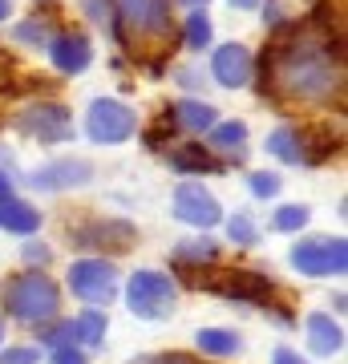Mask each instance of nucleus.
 <instances>
[{
    "instance_id": "nucleus-1",
    "label": "nucleus",
    "mask_w": 348,
    "mask_h": 364,
    "mask_svg": "<svg viewBox=\"0 0 348 364\" xmlns=\"http://www.w3.org/2000/svg\"><path fill=\"white\" fill-rule=\"evenodd\" d=\"M268 81L271 90H280L300 105H324L344 85V65H340V53L328 41V33L304 28L271 53V61L263 65V85Z\"/></svg>"
},
{
    "instance_id": "nucleus-2",
    "label": "nucleus",
    "mask_w": 348,
    "mask_h": 364,
    "mask_svg": "<svg viewBox=\"0 0 348 364\" xmlns=\"http://www.w3.org/2000/svg\"><path fill=\"white\" fill-rule=\"evenodd\" d=\"M114 28L126 45H158L174 33V0H114Z\"/></svg>"
},
{
    "instance_id": "nucleus-3",
    "label": "nucleus",
    "mask_w": 348,
    "mask_h": 364,
    "mask_svg": "<svg viewBox=\"0 0 348 364\" xmlns=\"http://www.w3.org/2000/svg\"><path fill=\"white\" fill-rule=\"evenodd\" d=\"M57 308H61V291L41 272L16 275L4 287V312L13 320H21V324H49L57 316Z\"/></svg>"
},
{
    "instance_id": "nucleus-4",
    "label": "nucleus",
    "mask_w": 348,
    "mask_h": 364,
    "mask_svg": "<svg viewBox=\"0 0 348 364\" xmlns=\"http://www.w3.org/2000/svg\"><path fill=\"white\" fill-rule=\"evenodd\" d=\"M174 279L162 272H134L126 284V304L138 320H167L174 312Z\"/></svg>"
},
{
    "instance_id": "nucleus-5",
    "label": "nucleus",
    "mask_w": 348,
    "mask_h": 364,
    "mask_svg": "<svg viewBox=\"0 0 348 364\" xmlns=\"http://www.w3.org/2000/svg\"><path fill=\"white\" fill-rule=\"evenodd\" d=\"M134 126H138L134 109L114 102V97H97V102L90 105V114H85V130H90L93 142H102V146L126 142L130 134H134Z\"/></svg>"
},
{
    "instance_id": "nucleus-6",
    "label": "nucleus",
    "mask_w": 348,
    "mask_h": 364,
    "mask_svg": "<svg viewBox=\"0 0 348 364\" xmlns=\"http://www.w3.org/2000/svg\"><path fill=\"white\" fill-rule=\"evenodd\" d=\"M69 291L85 304H110L117 296V267L110 259H78L69 267Z\"/></svg>"
},
{
    "instance_id": "nucleus-7",
    "label": "nucleus",
    "mask_w": 348,
    "mask_h": 364,
    "mask_svg": "<svg viewBox=\"0 0 348 364\" xmlns=\"http://www.w3.org/2000/svg\"><path fill=\"white\" fill-rule=\"evenodd\" d=\"M194 287H206V291H215L223 299H239V304H259V308H268V299L275 296V284L263 279L255 272H223V275H211V279H191Z\"/></svg>"
},
{
    "instance_id": "nucleus-8",
    "label": "nucleus",
    "mask_w": 348,
    "mask_h": 364,
    "mask_svg": "<svg viewBox=\"0 0 348 364\" xmlns=\"http://www.w3.org/2000/svg\"><path fill=\"white\" fill-rule=\"evenodd\" d=\"M292 267L300 275H344L348 243L344 239H308L292 247Z\"/></svg>"
},
{
    "instance_id": "nucleus-9",
    "label": "nucleus",
    "mask_w": 348,
    "mask_h": 364,
    "mask_svg": "<svg viewBox=\"0 0 348 364\" xmlns=\"http://www.w3.org/2000/svg\"><path fill=\"white\" fill-rule=\"evenodd\" d=\"M16 130L37 138V142L53 146V142H65L73 138V122H69V109L57 102H41V105H28L16 114Z\"/></svg>"
},
{
    "instance_id": "nucleus-10",
    "label": "nucleus",
    "mask_w": 348,
    "mask_h": 364,
    "mask_svg": "<svg viewBox=\"0 0 348 364\" xmlns=\"http://www.w3.org/2000/svg\"><path fill=\"white\" fill-rule=\"evenodd\" d=\"M174 215L182 223H191V227H215L223 219V207L203 182H182L174 191Z\"/></svg>"
},
{
    "instance_id": "nucleus-11",
    "label": "nucleus",
    "mask_w": 348,
    "mask_h": 364,
    "mask_svg": "<svg viewBox=\"0 0 348 364\" xmlns=\"http://www.w3.org/2000/svg\"><path fill=\"white\" fill-rule=\"evenodd\" d=\"M73 235V243L81 247H110V251H126L134 243V227L126 219H93L90 227H78Z\"/></svg>"
},
{
    "instance_id": "nucleus-12",
    "label": "nucleus",
    "mask_w": 348,
    "mask_h": 364,
    "mask_svg": "<svg viewBox=\"0 0 348 364\" xmlns=\"http://www.w3.org/2000/svg\"><path fill=\"white\" fill-rule=\"evenodd\" d=\"M93 178V166L85 158H61V162H49V166L33 170V186L37 191H65V186H81V182Z\"/></svg>"
},
{
    "instance_id": "nucleus-13",
    "label": "nucleus",
    "mask_w": 348,
    "mask_h": 364,
    "mask_svg": "<svg viewBox=\"0 0 348 364\" xmlns=\"http://www.w3.org/2000/svg\"><path fill=\"white\" fill-rule=\"evenodd\" d=\"M211 73H215L219 85L239 90V85L251 81V53H247L243 45H219L215 57H211Z\"/></svg>"
},
{
    "instance_id": "nucleus-14",
    "label": "nucleus",
    "mask_w": 348,
    "mask_h": 364,
    "mask_svg": "<svg viewBox=\"0 0 348 364\" xmlns=\"http://www.w3.org/2000/svg\"><path fill=\"white\" fill-rule=\"evenodd\" d=\"M49 57L61 73H85L93 61V49L81 33H61V37L49 41Z\"/></svg>"
},
{
    "instance_id": "nucleus-15",
    "label": "nucleus",
    "mask_w": 348,
    "mask_h": 364,
    "mask_svg": "<svg viewBox=\"0 0 348 364\" xmlns=\"http://www.w3.org/2000/svg\"><path fill=\"white\" fill-rule=\"evenodd\" d=\"M41 227V210L21 198H0V231L9 235H33Z\"/></svg>"
},
{
    "instance_id": "nucleus-16",
    "label": "nucleus",
    "mask_w": 348,
    "mask_h": 364,
    "mask_svg": "<svg viewBox=\"0 0 348 364\" xmlns=\"http://www.w3.org/2000/svg\"><path fill=\"white\" fill-rule=\"evenodd\" d=\"M308 344L316 356H332V352H340V344H344V332H340V324H332V316H308Z\"/></svg>"
},
{
    "instance_id": "nucleus-17",
    "label": "nucleus",
    "mask_w": 348,
    "mask_h": 364,
    "mask_svg": "<svg viewBox=\"0 0 348 364\" xmlns=\"http://www.w3.org/2000/svg\"><path fill=\"white\" fill-rule=\"evenodd\" d=\"M194 344L203 352H211V356H235V352L243 348V340L235 336V332H227V328H199Z\"/></svg>"
},
{
    "instance_id": "nucleus-18",
    "label": "nucleus",
    "mask_w": 348,
    "mask_h": 364,
    "mask_svg": "<svg viewBox=\"0 0 348 364\" xmlns=\"http://www.w3.org/2000/svg\"><path fill=\"white\" fill-rule=\"evenodd\" d=\"M105 340V316L102 312H81L73 320V344H85V348H102Z\"/></svg>"
},
{
    "instance_id": "nucleus-19",
    "label": "nucleus",
    "mask_w": 348,
    "mask_h": 364,
    "mask_svg": "<svg viewBox=\"0 0 348 364\" xmlns=\"http://www.w3.org/2000/svg\"><path fill=\"white\" fill-rule=\"evenodd\" d=\"M247 142V126L243 122H219V126H211V146H215V150H231L235 158H243V150H239V146Z\"/></svg>"
},
{
    "instance_id": "nucleus-20",
    "label": "nucleus",
    "mask_w": 348,
    "mask_h": 364,
    "mask_svg": "<svg viewBox=\"0 0 348 364\" xmlns=\"http://www.w3.org/2000/svg\"><path fill=\"white\" fill-rule=\"evenodd\" d=\"M170 166L182 170V174H203V170H215L219 162L206 154L203 146H182V150H174V154H170Z\"/></svg>"
},
{
    "instance_id": "nucleus-21",
    "label": "nucleus",
    "mask_w": 348,
    "mask_h": 364,
    "mask_svg": "<svg viewBox=\"0 0 348 364\" xmlns=\"http://www.w3.org/2000/svg\"><path fill=\"white\" fill-rule=\"evenodd\" d=\"M268 150L280 158V162H288V166L304 162V150H300V134L296 130H271L268 134Z\"/></svg>"
},
{
    "instance_id": "nucleus-22",
    "label": "nucleus",
    "mask_w": 348,
    "mask_h": 364,
    "mask_svg": "<svg viewBox=\"0 0 348 364\" xmlns=\"http://www.w3.org/2000/svg\"><path fill=\"white\" fill-rule=\"evenodd\" d=\"M174 117H179L186 130H211L219 114H215L206 102H179V105H174Z\"/></svg>"
},
{
    "instance_id": "nucleus-23",
    "label": "nucleus",
    "mask_w": 348,
    "mask_h": 364,
    "mask_svg": "<svg viewBox=\"0 0 348 364\" xmlns=\"http://www.w3.org/2000/svg\"><path fill=\"white\" fill-rule=\"evenodd\" d=\"M174 259L179 263H215L219 259V243H211V239H186V243H179L174 247Z\"/></svg>"
},
{
    "instance_id": "nucleus-24",
    "label": "nucleus",
    "mask_w": 348,
    "mask_h": 364,
    "mask_svg": "<svg viewBox=\"0 0 348 364\" xmlns=\"http://www.w3.org/2000/svg\"><path fill=\"white\" fill-rule=\"evenodd\" d=\"M227 235H231L235 247H255V243H259V227L251 223L247 210H235L231 219H227Z\"/></svg>"
},
{
    "instance_id": "nucleus-25",
    "label": "nucleus",
    "mask_w": 348,
    "mask_h": 364,
    "mask_svg": "<svg viewBox=\"0 0 348 364\" xmlns=\"http://www.w3.org/2000/svg\"><path fill=\"white\" fill-rule=\"evenodd\" d=\"M186 45H191L194 53H203L206 45H211V21H206L203 9H194V13L186 16Z\"/></svg>"
},
{
    "instance_id": "nucleus-26",
    "label": "nucleus",
    "mask_w": 348,
    "mask_h": 364,
    "mask_svg": "<svg viewBox=\"0 0 348 364\" xmlns=\"http://www.w3.org/2000/svg\"><path fill=\"white\" fill-rule=\"evenodd\" d=\"M312 219L308 207H300V203H288V207L275 210V231H300L304 223Z\"/></svg>"
},
{
    "instance_id": "nucleus-27",
    "label": "nucleus",
    "mask_w": 348,
    "mask_h": 364,
    "mask_svg": "<svg viewBox=\"0 0 348 364\" xmlns=\"http://www.w3.org/2000/svg\"><path fill=\"white\" fill-rule=\"evenodd\" d=\"M41 344H49V348H69L73 344V320H61V324H53L41 332Z\"/></svg>"
},
{
    "instance_id": "nucleus-28",
    "label": "nucleus",
    "mask_w": 348,
    "mask_h": 364,
    "mask_svg": "<svg viewBox=\"0 0 348 364\" xmlns=\"http://www.w3.org/2000/svg\"><path fill=\"white\" fill-rule=\"evenodd\" d=\"M247 182H251V195H255V198H275V195H280V178L268 174V170H255Z\"/></svg>"
},
{
    "instance_id": "nucleus-29",
    "label": "nucleus",
    "mask_w": 348,
    "mask_h": 364,
    "mask_svg": "<svg viewBox=\"0 0 348 364\" xmlns=\"http://www.w3.org/2000/svg\"><path fill=\"white\" fill-rule=\"evenodd\" d=\"M41 360V348L33 344H21V348H4L0 352V364H37Z\"/></svg>"
},
{
    "instance_id": "nucleus-30",
    "label": "nucleus",
    "mask_w": 348,
    "mask_h": 364,
    "mask_svg": "<svg viewBox=\"0 0 348 364\" xmlns=\"http://www.w3.org/2000/svg\"><path fill=\"white\" fill-rule=\"evenodd\" d=\"M13 37L16 41H33V45H49V28L41 25V21H28V25H16Z\"/></svg>"
},
{
    "instance_id": "nucleus-31",
    "label": "nucleus",
    "mask_w": 348,
    "mask_h": 364,
    "mask_svg": "<svg viewBox=\"0 0 348 364\" xmlns=\"http://www.w3.org/2000/svg\"><path fill=\"white\" fill-rule=\"evenodd\" d=\"M53 364H90V360H85V352L69 344V348H53Z\"/></svg>"
},
{
    "instance_id": "nucleus-32",
    "label": "nucleus",
    "mask_w": 348,
    "mask_h": 364,
    "mask_svg": "<svg viewBox=\"0 0 348 364\" xmlns=\"http://www.w3.org/2000/svg\"><path fill=\"white\" fill-rule=\"evenodd\" d=\"M25 259L45 267V263H49V247H45V243H28V247H25Z\"/></svg>"
},
{
    "instance_id": "nucleus-33",
    "label": "nucleus",
    "mask_w": 348,
    "mask_h": 364,
    "mask_svg": "<svg viewBox=\"0 0 348 364\" xmlns=\"http://www.w3.org/2000/svg\"><path fill=\"white\" fill-rule=\"evenodd\" d=\"M271 364H308L300 352H292V348H275V356H271Z\"/></svg>"
},
{
    "instance_id": "nucleus-34",
    "label": "nucleus",
    "mask_w": 348,
    "mask_h": 364,
    "mask_svg": "<svg viewBox=\"0 0 348 364\" xmlns=\"http://www.w3.org/2000/svg\"><path fill=\"white\" fill-rule=\"evenodd\" d=\"M138 364H194L191 356H179V352H174V356H150V360H138Z\"/></svg>"
},
{
    "instance_id": "nucleus-35",
    "label": "nucleus",
    "mask_w": 348,
    "mask_h": 364,
    "mask_svg": "<svg viewBox=\"0 0 348 364\" xmlns=\"http://www.w3.org/2000/svg\"><path fill=\"white\" fill-rule=\"evenodd\" d=\"M0 198H13V182H9V174H0Z\"/></svg>"
},
{
    "instance_id": "nucleus-36",
    "label": "nucleus",
    "mask_w": 348,
    "mask_h": 364,
    "mask_svg": "<svg viewBox=\"0 0 348 364\" xmlns=\"http://www.w3.org/2000/svg\"><path fill=\"white\" fill-rule=\"evenodd\" d=\"M231 4H235V9H255L259 0H231Z\"/></svg>"
},
{
    "instance_id": "nucleus-37",
    "label": "nucleus",
    "mask_w": 348,
    "mask_h": 364,
    "mask_svg": "<svg viewBox=\"0 0 348 364\" xmlns=\"http://www.w3.org/2000/svg\"><path fill=\"white\" fill-rule=\"evenodd\" d=\"M182 4H191V9H206V0H182Z\"/></svg>"
},
{
    "instance_id": "nucleus-38",
    "label": "nucleus",
    "mask_w": 348,
    "mask_h": 364,
    "mask_svg": "<svg viewBox=\"0 0 348 364\" xmlns=\"http://www.w3.org/2000/svg\"><path fill=\"white\" fill-rule=\"evenodd\" d=\"M4 16H9V0H0V21H4Z\"/></svg>"
},
{
    "instance_id": "nucleus-39",
    "label": "nucleus",
    "mask_w": 348,
    "mask_h": 364,
    "mask_svg": "<svg viewBox=\"0 0 348 364\" xmlns=\"http://www.w3.org/2000/svg\"><path fill=\"white\" fill-rule=\"evenodd\" d=\"M0 340H4V328H0Z\"/></svg>"
}]
</instances>
